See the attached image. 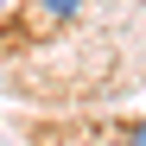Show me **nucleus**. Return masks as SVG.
<instances>
[{"label": "nucleus", "instance_id": "nucleus-2", "mask_svg": "<svg viewBox=\"0 0 146 146\" xmlns=\"http://www.w3.org/2000/svg\"><path fill=\"white\" fill-rule=\"evenodd\" d=\"M121 146H146V121H140V127H127V133H121Z\"/></svg>", "mask_w": 146, "mask_h": 146}, {"label": "nucleus", "instance_id": "nucleus-1", "mask_svg": "<svg viewBox=\"0 0 146 146\" xmlns=\"http://www.w3.org/2000/svg\"><path fill=\"white\" fill-rule=\"evenodd\" d=\"M83 7H89V0H32V19H38V26H70Z\"/></svg>", "mask_w": 146, "mask_h": 146}]
</instances>
